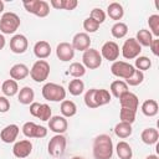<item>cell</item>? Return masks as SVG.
I'll return each instance as SVG.
<instances>
[{"label": "cell", "instance_id": "cell-1", "mask_svg": "<svg viewBox=\"0 0 159 159\" xmlns=\"http://www.w3.org/2000/svg\"><path fill=\"white\" fill-rule=\"evenodd\" d=\"M113 155V142L107 134H99L93 140L94 159H111Z\"/></svg>", "mask_w": 159, "mask_h": 159}, {"label": "cell", "instance_id": "cell-2", "mask_svg": "<svg viewBox=\"0 0 159 159\" xmlns=\"http://www.w3.org/2000/svg\"><path fill=\"white\" fill-rule=\"evenodd\" d=\"M42 97L46 101L60 102V101H63L66 98V89L57 83L50 82L42 87Z\"/></svg>", "mask_w": 159, "mask_h": 159}, {"label": "cell", "instance_id": "cell-3", "mask_svg": "<svg viewBox=\"0 0 159 159\" xmlns=\"http://www.w3.org/2000/svg\"><path fill=\"white\" fill-rule=\"evenodd\" d=\"M21 24L20 17L15 12H4L0 19V31L5 35L14 34Z\"/></svg>", "mask_w": 159, "mask_h": 159}, {"label": "cell", "instance_id": "cell-4", "mask_svg": "<svg viewBox=\"0 0 159 159\" xmlns=\"http://www.w3.org/2000/svg\"><path fill=\"white\" fill-rule=\"evenodd\" d=\"M22 5L27 12L34 14L39 17H46L50 14V5L43 0H25Z\"/></svg>", "mask_w": 159, "mask_h": 159}, {"label": "cell", "instance_id": "cell-5", "mask_svg": "<svg viewBox=\"0 0 159 159\" xmlns=\"http://www.w3.org/2000/svg\"><path fill=\"white\" fill-rule=\"evenodd\" d=\"M48 75H50V65L45 60H37L30 70V76L35 82L46 81Z\"/></svg>", "mask_w": 159, "mask_h": 159}, {"label": "cell", "instance_id": "cell-6", "mask_svg": "<svg viewBox=\"0 0 159 159\" xmlns=\"http://www.w3.org/2000/svg\"><path fill=\"white\" fill-rule=\"evenodd\" d=\"M82 65L89 70H96L102 65V56L98 50L96 48H88L83 52L82 56Z\"/></svg>", "mask_w": 159, "mask_h": 159}, {"label": "cell", "instance_id": "cell-7", "mask_svg": "<svg viewBox=\"0 0 159 159\" xmlns=\"http://www.w3.org/2000/svg\"><path fill=\"white\" fill-rule=\"evenodd\" d=\"M140 52H142V46L137 42L135 39L130 37L124 41V43L122 46V55L124 58H127V60L137 58L140 55Z\"/></svg>", "mask_w": 159, "mask_h": 159}, {"label": "cell", "instance_id": "cell-8", "mask_svg": "<svg viewBox=\"0 0 159 159\" xmlns=\"http://www.w3.org/2000/svg\"><path fill=\"white\" fill-rule=\"evenodd\" d=\"M134 66H132L130 63L128 62H124V61H114L111 66V72L112 75H114L116 77H119V78H129L134 71Z\"/></svg>", "mask_w": 159, "mask_h": 159}, {"label": "cell", "instance_id": "cell-9", "mask_svg": "<svg viewBox=\"0 0 159 159\" xmlns=\"http://www.w3.org/2000/svg\"><path fill=\"white\" fill-rule=\"evenodd\" d=\"M66 149V138L62 134H56L48 142V154L52 157H61Z\"/></svg>", "mask_w": 159, "mask_h": 159}, {"label": "cell", "instance_id": "cell-10", "mask_svg": "<svg viewBox=\"0 0 159 159\" xmlns=\"http://www.w3.org/2000/svg\"><path fill=\"white\" fill-rule=\"evenodd\" d=\"M22 133L27 138H43L47 135V129L34 122H26L22 125Z\"/></svg>", "mask_w": 159, "mask_h": 159}, {"label": "cell", "instance_id": "cell-11", "mask_svg": "<svg viewBox=\"0 0 159 159\" xmlns=\"http://www.w3.org/2000/svg\"><path fill=\"white\" fill-rule=\"evenodd\" d=\"M101 56L108 61L114 62L119 57V46L114 41H107L101 48Z\"/></svg>", "mask_w": 159, "mask_h": 159}, {"label": "cell", "instance_id": "cell-12", "mask_svg": "<svg viewBox=\"0 0 159 159\" xmlns=\"http://www.w3.org/2000/svg\"><path fill=\"white\" fill-rule=\"evenodd\" d=\"M32 152V143L27 139H24V140H20V142H16L14 144V148H12V153L16 158L19 159H24L26 157H29Z\"/></svg>", "mask_w": 159, "mask_h": 159}, {"label": "cell", "instance_id": "cell-13", "mask_svg": "<svg viewBox=\"0 0 159 159\" xmlns=\"http://www.w3.org/2000/svg\"><path fill=\"white\" fill-rule=\"evenodd\" d=\"M27 46H29V41L26 36L21 34L14 35L10 40V50L14 53H24L27 50Z\"/></svg>", "mask_w": 159, "mask_h": 159}, {"label": "cell", "instance_id": "cell-14", "mask_svg": "<svg viewBox=\"0 0 159 159\" xmlns=\"http://www.w3.org/2000/svg\"><path fill=\"white\" fill-rule=\"evenodd\" d=\"M56 56L60 61L67 62L75 57V48L68 42H61L56 47Z\"/></svg>", "mask_w": 159, "mask_h": 159}, {"label": "cell", "instance_id": "cell-15", "mask_svg": "<svg viewBox=\"0 0 159 159\" xmlns=\"http://www.w3.org/2000/svg\"><path fill=\"white\" fill-rule=\"evenodd\" d=\"M72 47L75 50H78V51H86L91 46V39H89V35L86 34V32H78L73 36L72 39Z\"/></svg>", "mask_w": 159, "mask_h": 159}, {"label": "cell", "instance_id": "cell-16", "mask_svg": "<svg viewBox=\"0 0 159 159\" xmlns=\"http://www.w3.org/2000/svg\"><path fill=\"white\" fill-rule=\"evenodd\" d=\"M67 127H68L67 119L65 117H62V116H53L48 120V128H50V130L55 132L56 134L65 133L67 130Z\"/></svg>", "mask_w": 159, "mask_h": 159}, {"label": "cell", "instance_id": "cell-17", "mask_svg": "<svg viewBox=\"0 0 159 159\" xmlns=\"http://www.w3.org/2000/svg\"><path fill=\"white\" fill-rule=\"evenodd\" d=\"M19 132H20V128L16 124H9L0 132V139L7 144L14 143L19 135Z\"/></svg>", "mask_w": 159, "mask_h": 159}, {"label": "cell", "instance_id": "cell-18", "mask_svg": "<svg viewBox=\"0 0 159 159\" xmlns=\"http://www.w3.org/2000/svg\"><path fill=\"white\" fill-rule=\"evenodd\" d=\"M119 103H120L122 108H128V109H133V111L137 112L138 104H139V99H138L137 94H134V93L128 91L123 96L119 97Z\"/></svg>", "mask_w": 159, "mask_h": 159}, {"label": "cell", "instance_id": "cell-19", "mask_svg": "<svg viewBox=\"0 0 159 159\" xmlns=\"http://www.w3.org/2000/svg\"><path fill=\"white\" fill-rule=\"evenodd\" d=\"M30 75V70L26 65L24 63H16L10 68V77L14 81L24 80Z\"/></svg>", "mask_w": 159, "mask_h": 159}, {"label": "cell", "instance_id": "cell-20", "mask_svg": "<svg viewBox=\"0 0 159 159\" xmlns=\"http://www.w3.org/2000/svg\"><path fill=\"white\" fill-rule=\"evenodd\" d=\"M34 53L37 58L43 60L51 55V46L47 41H37L34 46Z\"/></svg>", "mask_w": 159, "mask_h": 159}, {"label": "cell", "instance_id": "cell-21", "mask_svg": "<svg viewBox=\"0 0 159 159\" xmlns=\"http://www.w3.org/2000/svg\"><path fill=\"white\" fill-rule=\"evenodd\" d=\"M140 138H142L143 143H145L148 145H152V144H155L158 142V139H159V132L155 128H145L142 132Z\"/></svg>", "mask_w": 159, "mask_h": 159}, {"label": "cell", "instance_id": "cell-22", "mask_svg": "<svg viewBox=\"0 0 159 159\" xmlns=\"http://www.w3.org/2000/svg\"><path fill=\"white\" fill-rule=\"evenodd\" d=\"M34 97H35V93H34V89L29 86H25L20 89L19 94H17V99L21 104H31L32 101H34Z\"/></svg>", "mask_w": 159, "mask_h": 159}, {"label": "cell", "instance_id": "cell-23", "mask_svg": "<svg viewBox=\"0 0 159 159\" xmlns=\"http://www.w3.org/2000/svg\"><path fill=\"white\" fill-rule=\"evenodd\" d=\"M116 152L119 159H132L133 157V150L132 147L127 142H119L116 147Z\"/></svg>", "mask_w": 159, "mask_h": 159}, {"label": "cell", "instance_id": "cell-24", "mask_svg": "<svg viewBox=\"0 0 159 159\" xmlns=\"http://www.w3.org/2000/svg\"><path fill=\"white\" fill-rule=\"evenodd\" d=\"M112 99V96L111 93L107 91V89H94V103L97 104V107H101V106H104L107 103H109Z\"/></svg>", "mask_w": 159, "mask_h": 159}, {"label": "cell", "instance_id": "cell-25", "mask_svg": "<svg viewBox=\"0 0 159 159\" xmlns=\"http://www.w3.org/2000/svg\"><path fill=\"white\" fill-rule=\"evenodd\" d=\"M107 14L112 20H120L124 15V10L119 2H111L107 7Z\"/></svg>", "mask_w": 159, "mask_h": 159}, {"label": "cell", "instance_id": "cell-26", "mask_svg": "<svg viewBox=\"0 0 159 159\" xmlns=\"http://www.w3.org/2000/svg\"><path fill=\"white\" fill-rule=\"evenodd\" d=\"M158 111H159L158 103L154 99H147L142 104V112L147 117H154V116H157L158 114Z\"/></svg>", "mask_w": 159, "mask_h": 159}, {"label": "cell", "instance_id": "cell-27", "mask_svg": "<svg viewBox=\"0 0 159 159\" xmlns=\"http://www.w3.org/2000/svg\"><path fill=\"white\" fill-rule=\"evenodd\" d=\"M111 92H112V94H113L116 98H119V97L123 96L125 92H128V84H127L124 81H120V80L113 81V82L111 83Z\"/></svg>", "mask_w": 159, "mask_h": 159}, {"label": "cell", "instance_id": "cell-28", "mask_svg": "<svg viewBox=\"0 0 159 159\" xmlns=\"http://www.w3.org/2000/svg\"><path fill=\"white\" fill-rule=\"evenodd\" d=\"M133 129H132V124L129 123H125V122H119L118 124H116L114 127V133L118 138H128L130 134H132Z\"/></svg>", "mask_w": 159, "mask_h": 159}, {"label": "cell", "instance_id": "cell-29", "mask_svg": "<svg viewBox=\"0 0 159 159\" xmlns=\"http://www.w3.org/2000/svg\"><path fill=\"white\" fill-rule=\"evenodd\" d=\"M61 113H62V117H73L76 113H77V107L75 104V102L72 101H68V99H63L62 103H61Z\"/></svg>", "mask_w": 159, "mask_h": 159}, {"label": "cell", "instance_id": "cell-30", "mask_svg": "<svg viewBox=\"0 0 159 159\" xmlns=\"http://www.w3.org/2000/svg\"><path fill=\"white\" fill-rule=\"evenodd\" d=\"M1 91L6 97H12L17 93L19 91V86L17 82L14 80H6L2 84H1Z\"/></svg>", "mask_w": 159, "mask_h": 159}, {"label": "cell", "instance_id": "cell-31", "mask_svg": "<svg viewBox=\"0 0 159 159\" xmlns=\"http://www.w3.org/2000/svg\"><path fill=\"white\" fill-rule=\"evenodd\" d=\"M111 34H112V36L116 37V39H123V37L128 34V26H127L124 22L118 21V22H116V24L112 26Z\"/></svg>", "mask_w": 159, "mask_h": 159}, {"label": "cell", "instance_id": "cell-32", "mask_svg": "<svg viewBox=\"0 0 159 159\" xmlns=\"http://www.w3.org/2000/svg\"><path fill=\"white\" fill-rule=\"evenodd\" d=\"M137 42L140 45V46H149L152 40H153V35L150 34L149 30H145V29H142L137 32V37H135Z\"/></svg>", "mask_w": 159, "mask_h": 159}, {"label": "cell", "instance_id": "cell-33", "mask_svg": "<svg viewBox=\"0 0 159 159\" xmlns=\"http://www.w3.org/2000/svg\"><path fill=\"white\" fill-rule=\"evenodd\" d=\"M83 89H84V83L80 78L72 80L68 83V91H70V93L72 96H80V94H82L83 93Z\"/></svg>", "mask_w": 159, "mask_h": 159}, {"label": "cell", "instance_id": "cell-34", "mask_svg": "<svg viewBox=\"0 0 159 159\" xmlns=\"http://www.w3.org/2000/svg\"><path fill=\"white\" fill-rule=\"evenodd\" d=\"M68 73L75 78H81L86 73V67L80 62H73L68 67Z\"/></svg>", "mask_w": 159, "mask_h": 159}, {"label": "cell", "instance_id": "cell-35", "mask_svg": "<svg viewBox=\"0 0 159 159\" xmlns=\"http://www.w3.org/2000/svg\"><path fill=\"white\" fill-rule=\"evenodd\" d=\"M143 81H144V73H143L142 71H139V70L135 68V70L133 71L132 76L125 80V83L129 84V86H138V84H140Z\"/></svg>", "mask_w": 159, "mask_h": 159}, {"label": "cell", "instance_id": "cell-36", "mask_svg": "<svg viewBox=\"0 0 159 159\" xmlns=\"http://www.w3.org/2000/svg\"><path fill=\"white\" fill-rule=\"evenodd\" d=\"M135 111L133 109H128V108H120V112H119V118H120V122H125V123H129L132 124L134 120H135Z\"/></svg>", "mask_w": 159, "mask_h": 159}, {"label": "cell", "instance_id": "cell-37", "mask_svg": "<svg viewBox=\"0 0 159 159\" xmlns=\"http://www.w3.org/2000/svg\"><path fill=\"white\" fill-rule=\"evenodd\" d=\"M51 114H52V112H51L50 106H48V104H46V103H41V104H40V108H39V112H37L36 118H39V119H41V120L46 122V120H50Z\"/></svg>", "mask_w": 159, "mask_h": 159}, {"label": "cell", "instance_id": "cell-38", "mask_svg": "<svg viewBox=\"0 0 159 159\" xmlns=\"http://www.w3.org/2000/svg\"><path fill=\"white\" fill-rule=\"evenodd\" d=\"M148 24H149V27L152 30L150 34L157 36V39H158L159 37V15L158 14L150 15L148 19Z\"/></svg>", "mask_w": 159, "mask_h": 159}, {"label": "cell", "instance_id": "cell-39", "mask_svg": "<svg viewBox=\"0 0 159 159\" xmlns=\"http://www.w3.org/2000/svg\"><path fill=\"white\" fill-rule=\"evenodd\" d=\"M150 66H152V61L147 56H138L135 58V67H137V70L143 72V71L149 70Z\"/></svg>", "mask_w": 159, "mask_h": 159}, {"label": "cell", "instance_id": "cell-40", "mask_svg": "<svg viewBox=\"0 0 159 159\" xmlns=\"http://www.w3.org/2000/svg\"><path fill=\"white\" fill-rule=\"evenodd\" d=\"M98 27H99V24L97 21H94L93 19H91V17H87L83 21V29L86 30V34L87 32H89V34L96 32L98 30Z\"/></svg>", "mask_w": 159, "mask_h": 159}, {"label": "cell", "instance_id": "cell-41", "mask_svg": "<svg viewBox=\"0 0 159 159\" xmlns=\"http://www.w3.org/2000/svg\"><path fill=\"white\" fill-rule=\"evenodd\" d=\"M89 17L93 19L94 21H97V22L101 25V24L104 22V20H106V12H104L102 9H99V7H94V9L91 11Z\"/></svg>", "mask_w": 159, "mask_h": 159}, {"label": "cell", "instance_id": "cell-42", "mask_svg": "<svg viewBox=\"0 0 159 159\" xmlns=\"http://www.w3.org/2000/svg\"><path fill=\"white\" fill-rule=\"evenodd\" d=\"M94 89L96 88H91V89H88L87 92H86V94H84V103H86V106L88 107V108H98L97 107V104L94 103Z\"/></svg>", "mask_w": 159, "mask_h": 159}, {"label": "cell", "instance_id": "cell-43", "mask_svg": "<svg viewBox=\"0 0 159 159\" xmlns=\"http://www.w3.org/2000/svg\"><path fill=\"white\" fill-rule=\"evenodd\" d=\"M10 109V102L6 97L0 96V113H5Z\"/></svg>", "mask_w": 159, "mask_h": 159}, {"label": "cell", "instance_id": "cell-44", "mask_svg": "<svg viewBox=\"0 0 159 159\" xmlns=\"http://www.w3.org/2000/svg\"><path fill=\"white\" fill-rule=\"evenodd\" d=\"M78 5L77 0H63V10H73Z\"/></svg>", "mask_w": 159, "mask_h": 159}, {"label": "cell", "instance_id": "cell-45", "mask_svg": "<svg viewBox=\"0 0 159 159\" xmlns=\"http://www.w3.org/2000/svg\"><path fill=\"white\" fill-rule=\"evenodd\" d=\"M149 47H150L152 52L155 56H158L159 55V39H153L152 42H150V45H149Z\"/></svg>", "mask_w": 159, "mask_h": 159}, {"label": "cell", "instance_id": "cell-46", "mask_svg": "<svg viewBox=\"0 0 159 159\" xmlns=\"http://www.w3.org/2000/svg\"><path fill=\"white\" fill-rule=\"evenodd\" d=\"M40 104H41V103H37V102H32V103L30 104V113H31V116H34V117H36V116H37V112H39Z\"/></svg>", "mask_w": 159, "mask_h": 159}, {"label": "cell", "instance_id": "cell-47", "mask_svg": "<svg viewBox=\"0 0 159 159\" xmlns=\"http://www.w3.org/2000/svg\"><path fill=\"white\" fill-rule=\"evenodd\" d=\"M50 4H51L55 9H57V10L63 9V0H51Z\"/></svg>", "mask_w": 159, "mask_h": 159}, {"label": "cell", "instance_id": "cell-48", "mask_svg": "<svg viewBox=\"0 0 159 159\" xmlns=\"http://www.w3.org/2000/svg\"><path fill=\"white\" fill-rule=\"evenodd\" d=\"M5 43H6L5 37H4V35H2V34H0V50H2V48L5 47Z\"/></svg>", "mask_w": 159, "mask_h": 159}, {"label": "cell", "instance_id": "cell-49", "mask_svg": "<svg viewBox=\"0 0 159 159\" xmlns=\"http://www.w3.org/2000/svg\"><path fill=\"white\" fill-rule=\"evenodd\" d=\"M145 159H159L158 158V155H154V154H150V155H148Z\"/></svg>", "mask_w": 159, "mask_h": 159}, {"label": "cell", "instance_id": "cell-50", "mask_svg": "<svg viewBox=\"0 0 159 159\" xmlns=\"http://www.w3.org/2000/svg\"><path fill=\"white\" fill-rule=\"evenodd\" d=\"M2 10H4V1L0 0V12H2Z\"/></svg>", "mask_w": 159, "mask_h": 159}, {"label": "cell", "instance_id": "cell-51", "mask_svg": "<svg viewBox=\"0 0 159 159\" xmlns=\"http://www.w3.org/2000/svg\"><path fill=\"white\" fill-rule=\"evenodd\" d=\"M72 159H82V158H80V157H73Z\"/></svg>", "mask_w": 159, "mask_h": 159}]
</instances>
